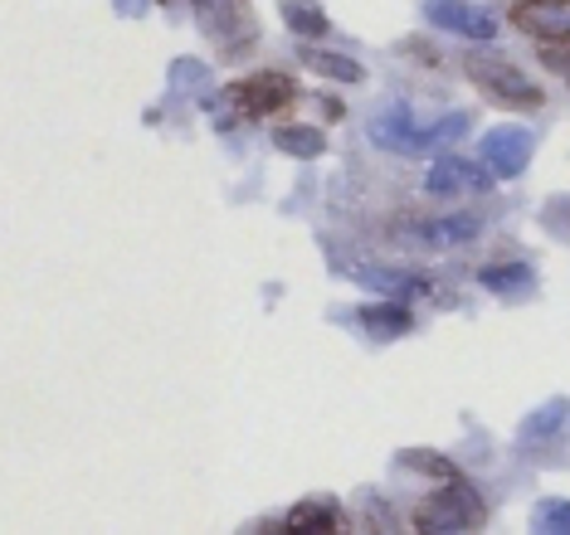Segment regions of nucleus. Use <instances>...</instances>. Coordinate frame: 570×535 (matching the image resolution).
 <instances>
[{"mask_svg":"<svg viewBox=\"0 0 570 535\" xmlns=\"http://www.w3.org/2000/svg\"><path fill=\"white\" fill-rule=\"evenodd\" d=\"M527 156H531V137L522 127H492L483 137V166L492 171V180H517L527 171Z\"/></svg>","mask_w":570,"mask_h":535,"instance_id":"6e6552de","label":"nucleus"},{"mask_svg":"<svg viewBox=\"0 0 570 535\" xmlns=\"http://www.w3.org/2000/svg\"><path fill=\"white\" fill-rule=\"evenodd\" d=\"M225 93L235 98L249 117H268V112L288 108V102L297 98V83L288 73H278V69H264V73L244 78V83H235V88H225Z\"/></svg>","mask_w":570,"mask_h":535,"instance_id":"39448f33","label":"nucleus"},{"mask_svg":"<svg viewBox=\"0 0 570 535\" xmlns=\"http://www.w3.org/2000/svg\"><path fill=\"white\" fill-rule=\"evenodd\" d=\"M342 526H346V512L332 497H307L283 516V531H293V535H336Z\"/></svg>","mask_w":570,"mask_h":535,"instance_id":"9d476101","label":"nucleus"},{"mask_svg":"<svg viewBox=\"0 0 570 535\" xmlns=\"http://www.w3.org/2000/svg\"><path fill=\"white\" fill-rule=\"evenodd\" d=\"M303 63L322 78H336V83H361V78H366V69H361L356 59L332 55V49H303Z\"/></svg>","mask_w":570,"mask_h":535,"instance_id":"2eb2a0df","label":"nucleus"},{"mask_svg":"<svg viewBox=\"0 0 570 535\" xmlns=\"http://www.w3.org/2000/svg\"><path fill=\"white\" fill-rule=\"evenodd\" d=\"M512 24L547 44H570V0H517Z\"/></svg>","mask_w":570,"mask_h":535,"instance_id":"423d86ee","label":"nucleus"},{"mask_svg":"<svg viewBox=\"0 0 570 535\" xmlns=\"http://www.w3.org/2000/svg\"><path fill=\"white\" fill-rule=\"evenodd\" d=\"M541 59H547V69H556V73H561L566 83H570V49H547Z\"/></svg>","mask_w":570,"mask_h":535,"instance_id":"aec40b11","label":"nucleus"},{"mask_svg":"<svg viewBox=\"0 0 570 535\" xmlns=\"http://www.w3.org/2000/svg\"><path fill=\"white\" fill-rule=\"evenodd\" d=\"M274 147L283 156H297V161H317L322 151H327V137L317 132V127H278L274 132Z\"/></svg>","mask_w":570,"mask_h":535,"instance_id":"4468645a","label":"nucleus"},{"mask_svg":"<svg viewBox=\"0 0 570 535\" xmlns=\"http://www.w3.org/2000/svg\"><path fill=\"white\" fill-rule=\"evenodd\" d=\"M488 521V506L483 497L473 492L469 477H453L444 487L434 492V497H424L414 506V531L424 535H453V531H478Z\"/></svg>","mask_w":570,"mask_h":535,"instance_id":"f03ea898","label":"nucleus"},{"mask_svg":"<svg viewBox=\"0 0 570 535\" xmlns=\"http://www.w3.org/2000/svg\"><path fill=\"white\" fill-rule=\"evenodd\" d=\"M196 10H200L205 34H210L215 44L225 49L219 59H239L244 49L258 39V24H254L249 0H196Z\"/></svg>","mask_w":570,"mask_h":535,"instance_id":"20e7f679","label":"nucleus"},{"mask_svg":"<svg viewBox=\"0 0 570 535\" xmlns=\"http://www.w3.org/2000/svg\"><path fill=\"white\" fill-rule=\"evenodd\" d=\"M424 186H430V195L488 190V186H492V171H478V166L463 161V156H439V161L430 166V176H424Z\"/></svg>","mask_w":570,"mask_h":535,"instance_id":"1a4fd4ad","label":"nucleus"},{"mask_svg":"<svg viewBox=\"0 0 570 535\" xmlns=\"http://www.w3.org/2000/svg\"><path fill=\"white\" fill-rule=\"evenodd\" d=\"M478 283L492 287V293H512V287H527L531 283V268L527 264H492L478 273Z\"/></svg>","mask_w":570,"mask_h":535,"instance_id":"a211bd4d","label":"nucleus"},{"mask_svg":"<svg viewBox=\"0 0 570 535\" xmlns=\"http://www.w3.org/2000/svg\"><path fill=\"white\" fill-rule=\"evenodd\" d=\"M395 467H410V473H424V477H434V482L463 477V467H459V463L439 458V453H430V448H405V453H395Z\"/></svg>","mask_w":570,"mask_h":535,"instance_id":"dca6fc26","label":"nucleus"},{"mask_svg":"<svg viewBox=\"0 0 570 535\" xmlns=\"http://www.w3.org/2000/svg\"><path fill=\"white\" fill-rule=\"evenodd\" d=\"M361 326H366L375 341H395V336H405L414 326V317L400 303H371V307H361Z\"/></svg>","mask_w":570,"mask_h":535,"instance_id":"9b49d317","label":"nucleus"},{"mask_svg":"<svg viewBox=\"0 0 570 535\" xmlns=\"http://www.w3.org/2000/svg\"><path fill=\"white\" fill-rule=\"evenodd\" d=\"M566 409H570L566 399H551L547 409H537V414H531V419L522 424V443H547V438L556 434V428L566 424Z\"/></svg>","mask_w":570,"mask_h":535,"instance_id":"f3484780","label":"nucleus"},{"mask_svg":"<svg viewBox=\"0 0 570 535\" xmlns=\"http://www.w3.org/2000/svg\"><path fill=\"white\" fill-rule=\"evenodd\" d=\"M463 73L483 88V98H492L498 108H508V112H537L541 102H547V93H541V88L502 55H469L463 59Z\"/></svg>","mask_w":570,"mask_h":535,"instance_id":"7ed1b4c3","label":"nucleus"},{"mask_svg":"<svg viewBox=\"0 0 570 535\" xmlns=\"http://www.w3.org/2000/svg\"><path fill=\"white\" fill-rule=\"evenodd\" d=\"M541 531H551V535H570V502H551L547 512H541Z\"/></svg>","mask_w":570,"mask_h":535,"instance_id":"6ab92c4d","label":"nucleus"},{"mask_svg":"<svg viewBox=\"0 0 570 535\" xmlns=\"http://www.w3.org/2000/svg\"><path fill=\"white\" fill-rule=\"evenodd\" d=\"M424 16L439 30H453L463 39H498V20H492V10L473 6V0H424Z\"/></svg>","mask_w":570,"mask_h":535,"instance_id":"0eeeda50","label":"nucleus"},{"mask_svg":"<svg viewBox=\"0 0 570 535\" xmlns=\"http://www.w3.org/2000/svg\"><path fill=\"white\" fill-rule=\"evenodd\" d=\"M283 24H288L293 34H303V39H327L332 34V20L322 16V6L317 0H283Z\"/></svg>","mask_w":570,"mask_h":535,"instance_id":"f8f14e48","label":"nucleus"},{"mask_svg":"<svg viewBox=\"0 0 570 535\" xmlns=\"http://www.w3.org/2000/svg\"><path fill=\"white\" fill-rule=\"evenodd\" d=\"M469 132V112H444V117H414L405 102H391L381 117H371V141L395 156H424L434 147H449Z\"/></svg>","mask_w":570,"mask_h":535,"instance_id":"f257e3e1","label":"nucleus"},{"mask_svg":"<svg viewBox=\"0 0 570 535\" xmlns=\"http://www.w3.org/2000/svg\"><path fill=\"white\" fill-rule=\"evenodd\" d=\"M414 234H420L430 249H449V244H463L478 234V219L473 215H459V219H430V225H414Z\"/></svg>","mask_w":570,"mask_h":535,"instance_id":"ddd939ff","label":"nucleus"}]
</instances>
